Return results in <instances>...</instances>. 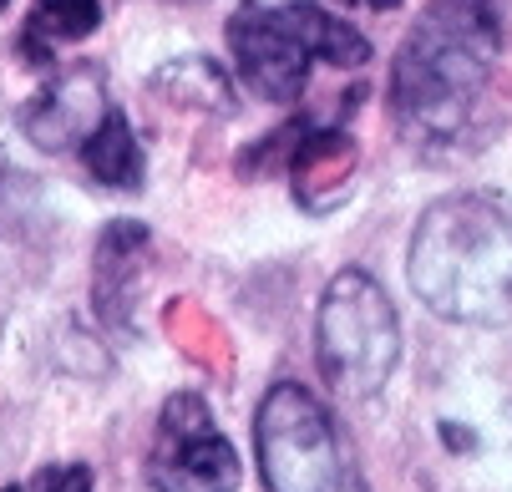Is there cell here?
<instances>
[{"label":"cell","mask_w":512,"mask_h":492,"mask_svg":"<svg viewBox=\"0 0 512 492\" xmlns=\"http://www.w3.org/2000/svg\"><path fill=\"white\" fill-rule=\"evenodd\" d=\"M502 11L497 0H426L391 56L386 107L421 153H467L497 127Z\"/></svg>","instance_id":"1"},{"label":"cell","mask_w":512,"mask_h":492,"mask_svg":"<svg viewBox=\"0 0 512 492\" xmlns=\"http://www.w3.org/2000/svg\"><path fill=\"white\" fill-rule=\"evenodd\" d=\"M416 300L447 325H512V198L447 193L416 219L406 249Z\"/></svg>","instance_id":"2"},{"label":"cell","mask_w":512,"mask_h":492,"mask_svg":"<svg viewBox=\"0 0 512 492\" xmlns=\"http://www.w3.org/2000/svg\"><path fill=\"white\" fill-rule=\"evenodd\" d=\"M229 56L259 102L284 107L305 92L310 66L355 72L371 61V41L315 0H244L229 16Z\"/></svg>","instance_id":"3"},{"label":"cell","mask_w":512,"mask_h":492,"mask_svg":"<svg viewBox=\"0 0 512 492\" xmlns=\"http://www.w3.org/2000/svg\"><path fill=\"white\" fill-rule=\"evenodd\" d=\"M315 361L335 396L371 401L401 366V320L371 269H340L315 310Z\"/></svg>","instance_id":"4"},{"label":"cell","mask_w":512,"mask_h":492,"mask_svg":"<svg viewBox=\"0 0 512 492\" xmlns=\"http://www.w3.org/2000/svg\"><path fill=\"white\" fill-rule=\"evenodd\" d=\"M254 452L264 492H371L330 406L300 381H274L264 391L254 411Z\"/></svg>","instance_id":"5"},{"label":"cell","mask_w":512,"mask_h":492,"mask_svg":"<svg viewBox=\"0 0 512 492\" xmlns=\"http://www.w3.org/2000/svg\"><path fill=\"white\" fill-rule=\"evenodd\" d=\"M244 467L234 442L198 391H173L158 411V432L148 447V487L153 492H239Z\"/></svg>","instance_id":"6"},{"label":"cell","mask_w":512,"mask_h":492,"mask_svg":"<svg viewBox=\"0 0 512 492\" xmlns=\"http://www.w3.org/2000/svg\"><path fill=\"white\" fill-rule=\"evenodd\" d=\"M107 82L97 66L77 61V66H56V77L21 107V132L41 153H71L97 132V122L107 117Z\"/></svg>","instance_id":"7"},{"label":"cell","mask_w":512,"mask_h":492,"mask_svg":"<svg viewBox=\"0 0 512 492\" xmlns=\"http://www.w3.org/2000/svg\"><path fill=\"white\" fill-rule=\"evenodd\" d=\"M148 254V229L137 219H117L97 239V264H92V300L102 325L117 335H132V300H137V269Z\"/></svg>","instance_id":"8"},{"label":"cell","mask_w":512,"mask_h":492,"mask_svg":"<svg viewBox=\"0 0 512 492\" xmlns=\"http://www.w3.org/2000/svg\"><path fill=\"white\" fill-rule=\"evenodd\" d=\"M355 168V143L335 127H305L289 148V173H295V198L310 214H325L345 198V178Z\"/></svg>","instance_id":"9"},{"label":"cell","mask_w":512,"mask_h":492,"mask_svg":"<svg viewBox=\"0 0 512 492\" xmlns=\"http://www.w3.org/2000/svg\"><path fill=\"white\" fill-rule=\"evenodd\" d=\"M102 26V0H36L21 26V61L51 66L61 46H77Z\"/></svg>","instance_id":"10"},{"label":"cell","mask_w":512,"mask_h":492,"mask_svg":"<svg viewBox=\"0 0 512 492\" xmlns=\"http://www.w3.org/2000/svg\"><path fill=\"white\" fill-rule=\"evenodd\" d=\"M82 163L87 173L112 188V193H132L142 188V173H148V163H142V143H137V132L127 122L122 107H107V117L97 122V132L82 143Z\"/></svg>","instance_id":"11"},{"label":"cell","mask_w":512,"mask_h":492,"mask_svg":"<svg viewBox=\"0 0 512 492\" xmlns=\"http://www.w3.org/2000/svg\"><path fill=\"white\" fill-rule=\"evenodd\" d=\"M153 87L178 102V107H198V112H234V92H229V77L224 66H213L208 56H188V61H173L153 77Z\"/></svg>","instance_id":"12"},{"label":"cell","mask_w":512,"mask_h":492,"mask_svg":"<svg viewBox=\"0 0 512 492\" xmlns=\"http://www.w3.org/2000/svg\"><path fill=\"white\" fill-rule=\"evenodd\" d=\"M0 492H92V467L87 462H51L26 482H11Z\"/></svg>","instance_id":"13"},{"label":"cell","mask_w":512,"mask_h":492,"mask_svg":"<svg viewBox=\"0 0 512 492\" xmlns=\"http://www.w3.org/2000/svg\"><path fill=\"white\" fill-rule=\"evenodd\" d=\"M6 6H11V0H0V11H6Z\"/></svg>","instance_id":"14"},{"label":"cell","mask_w":512,"mask_h":492,"mask_svg":"<svg viewBox=\"0 0 512 492\" xmlns=\"http://www.w3.org/2000/svg\"><path fill=\"white\" fill-rule=\"evenodd\" d=\"M340 6H355V0H340Z\"/></svg>","instance_id":"15"},{"label":"cell","mask_w":512,"mask_h":492,"mask_svg":"<svg viewBox=\"0 0 512 492\" xmlns=\"http://www.w3.org/2000/svg\"><path fill=\"white\" fill-rule=\"evenodd\" d=\"M0 178H6V168H0Z\"/></svg>","instance_id":"16"},{"label":"cell","mask_w":512,"mask_h":492,"mask_svg":"<svg viewBox=\"0 0 512 492\" xmlns=\"http://www.w3.org/2000/svg\"><path fill=\"white\" fill-rule=\"evenodd\" d=\"M183 6H188V0H183Z\"/></svg>","instance_id":"17"}]
</instances>
